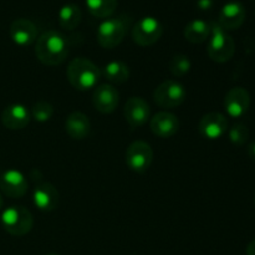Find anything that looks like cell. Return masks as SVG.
I'll use <instances>...</instances> for the list:
<instances>
[{
	"mask_svg": "<svg viewBox=\"0 0 255 255\" xmlns=\"http://www.w3.org/2000/svg\"><path fill=\"white\" fill-rule=\"evenodd\" d=\"M66 75L72 87L79 91H87L96 86L100 76H101V72H100L99 67L89 59L76 57L70 61Z\"/></svg>",
	"mask_w": 255,
	"mask_h": 255,
	"instance_id": "cell-2",
	"label": "cell"
},
{
	"mask_svg": "<svg viewBox=\"0 0 255 255\" xmlns=\"http://www.w3.org/2000/svg\"><path fill=\"white\" fill-rule=\"evenodd\" d=\"M152 132L159 138H169L174 136L179 129V120L178 117L171 112L162 111L154 115L151 119Z\"/></svg>",
	"mask_w": 255,
	"mask_h": 255,
	"instance_id": "cell-15",
	"label": "cell"
},
{
	"mask_svg": "<svg viewBox=\"0 0 255 255\" xmlns=\"http://www.w3.org/2000/svg\"><path fill=\"white\" fill-rule=\"evenodd\" d=\"M247 255H255V239L247 247Z\"/></svg>",
	"mask_w": 255,
	"mask_h": 255,
	"instance_id": "cell-29",
	"label": "cell"
},
{
	"mask_svg": "<svg viewBox=\"0 0 255 255\" xmlns=\"http://www.w3.org/2000/svg\"><path fill=\"white\" fill-rule=\"evenodd\" d=\"M52 115H54V107H52L50 102L41 100V101H37L32 106L31 116L35 121L46 122L51 119Z\"/></svg>",
	"mask_w": 255,
	"mask_h": 255,
	"instance_id": "cell-25",
	"label": "cell"
},
{
	"mask_svg": "<svg viewBox=\"0 0 255 255\" xmlns=\"http://www.w3.org/2000/svg\"><path fill=\"white\" fill-rule=\"evenodd\" d=\"M1 224L5 231L15 237H22L29 233L34 226L31 212L22 206H12L2 212Z\"/></svg>",
	"mask_w": 255,
	"mask_h": 255,
	"instance_id": "cell-5",
	"label": "cell"
},
{
	"mask_svg": "<svg viewBox=\"0 0 255 255\" xmlns=\"http://www.w3.org/2000/svg\"><path fill=\"white\" fill-rule=\"evenodd\" d=\"M2 206H4V199H2L1 193H0V209L2 208Z\"/></svg>",
	"mask_w": 255,
	"mask_h": 255,
	"instance_id": "cell-30",
	"label": "cell"
},
{
	"mask_svg": "<svg viewBox=\"0 0 255 255\" xmlns=\"http://www.w3.org/2000/svg\"><path fill=\"white\" fill-rule=\"evenodd\" d=\"M254 202H255V197H254Z\"/></svg>",
	"mask_w": 255,
	"mask_h": 255,
	"instance_id": "cell-32",
	"label": "cell"
},
{
	"mask_svg": "<svg viewBox=\"0 0 255 255\" xmlns=\"http://www.w3.org/2000/svg\"><path fill=\"white\" fill-rule=\"evenodd\" d=\"M131 20L126 16L106 19L99 25L96 31L97 42L104 49H114L122 42L128 31Z\"/></svg>",
	"mask_w": 255,
	"mask_h": 255,
	"instance_id": "cell-3",
	"label": "cell"
},
{
	"mask_svg": "<svg viewBox=\"0 0 255 255\" xmlns=\"http://www.w3.org/2000/svg\"><path fill=\"white\" fill-rule=\"evenodd\" d=\"M187 91L181 82L176 80H167L162 82L153 92V99L158 106L163 109H173L184 102Z\"/></svg>",
	"mask_w": 255,
	"mask_h": 255,
	"instance_id": "cell-6",
	"label": "cell"
},
{
	"mask_svg": "<svg viewBox=\"0 0 255 255\" xmlns=\"http://www.w3.org/2000/svg\"><path fill=\"white\" fill-rule=\"evenodd\" d=\"M126 164L136 173H144L153 161V149L147 142L136 141L126 151Z\"/></svg>",
	"mask_w": 255,
	"mask_h": 255,
	"instance_id": "cell-7",
	"label": "cell"
},
{
	"mask_svg": "<svg viewBox=\"0 0 255 255\" xmlns=\"http://www.w3.org/2000/svg\"><path fill=\"white\" fill-rule=\"evenodd\" d=\"M192 62L187 55L177 54L169 61V71L176 77H182L191 71Z\"/></svg>",
	"mask_w": 255,
	"mask_h": 255,
	"instance_id": "cell-24",
	"label": "cell"
},
{
	"mask_svg": "<svg viewBox=\"0 0 255 255\" xmlns=\"http://www.w3.org/2000/svg\"><path fill=\"white\" fill-rule=\"evenodd\" d=\"M207 52L208 56L218 64L229 61L236 52L233 37L227 34L226 30L219 26V24L211 25V39L208 41Z\"/></svg>",
	"mask_w": 255,
	"mask_h": 255,
	"instance_id": "cell-4",
	"label": "cell"
},
{
	"mask_svg": "<svg viewBox=\"0 0 255 255\" xmlns=\"http://www.w3.org/2000/svg\"><path fill=\"white\" fill-rule=\"evenodd\" d=\"M246 20V9L241 2H228L219 12L218 24L224 30H237Z\"/></svg>",
	"mask_w": 255,
	"mask_h": 255,
	"instance_id": "cell-16",
	"label": "cell"
},
{
	"mask_svg": "<svg viewBox=\"0 0 255 255\" xmlns=\"http://www.w3.org/2000/svg\"><path fill=\"white\" fill-rule=\"evenodd\" d=\"M229 141L236 146H242L248 141L249 129L243 124H234L232 128L228 131Z\"/></svg>",
	"mask_w": 255,
	"mask_h": 255,
	"instance_id": "cell-26",
	"label": "cell"
},
{
	"mask_svg": "<svg viewBox=\"0 0 255 255\" xmlns=\"http://www.w3.org/2000/svg\"><path fill=\"white\" fill-rule=\"evenodd\" d=\"M82 19L81 10L75 4H66L59 11V24L65 30H75Z\"/></svg>",
	"mask_w": 255,
	"mask_h": 255,
	"instance_id": "cell-21",
	"label": "cell"
},
{
	"mask_svg": "<svg viewBox=\"0 0 255 255\" xmlns=\"http://www.w3.org/2000/svg\"><path fill=\"white\" fill-rule=\"evenodd\" d=\"M35 54L37 60L47 66L62 64L69 55V42L59 31L50 30L36 40Z\"/></svg>",
	"mask_w": 255,
	"mask_h": 255,
	"instance_id": "cell-1",
	"label": "cell"
},
{
	"mask_svg": "<svg viewBox=\"0 0 255 255\" xmlns=\"http://www.w3.org/2000/svg\"><path fill=\"white\" fill-rule=\"evenodd\" d=\"M11 40L19 46H29L37 40V29L27 19H16L10 26Z\"/></svg>",
	"mask_w": 255,
	"mask_h": 255,
	"instance_id": "cell-18",
	"label": "cell"
},
{
	"mask_svg": "<svg viewBox=\"0 0 255 255\" xmlns=\"http://www.w3.org/2000/svg\"><path fill=\"white\" fill-rule=\"evenodd\" d=\"M247 153H248V156L251 157L252 159L255 161V142H252V143L249 144L248 148H247Z\"/></svg>",
	"mask_w": 255,
	"mask_h": 255,
	"instance_id": "cell-28",
	"label": "cell"
},
{
	"mask_svg": "<svg viewBox=\"0 0 255 255\" xmlns=\"http://www.w3.org/2000/svg\"><path fill=\"white\" fill-rule=\"evenodd\" d=\"M124 115L127 124L132 128H137V127L143 126L148 121L149 115H151V107H149L148 102L142 97H129L125 104Z\"/></svg>",
	"mask_w": 255,
	"mask_h": 255,
	"instance_id": "cell-10",
	"label": "cell"
},
{
	"mask_svg": "<svg viewBox=\"0 0 255 255\" xmlns=\"http://www.w3.org/2000/svg\"><path fill=\"white\" fill-rule=\"evenodd\" d=\"M163 35V26L156 17L147 16L139 20L132 29V39L139 46H151Z\"/></svg>",
	"mask_w": 255,
	"mask_h": 255,
	"instance_id": "cell-8",
	"label": "cell"
},
{
	"mask_svg": "<svg viewBox=\"0 0 255 255\" xmlns=\"http://www.w3.org/2000/svg\"><path fill=\"white\" fill-rule=\"evenodd\" d=\"M86 6L92 16L97 19H106L116 10L117 0H86Z\"/></svg>",
	"mask_w": 255,
	"mask_h": 255,
	"instance_id": "cell-23",
	"label": "cell"
},
{
	"mask_svg": "<svg viewBox=\"0 0 255 255\" xmlns=\"http://www.w3.org/2000/svg\"><path fill=\"white\" fill-rule=\"evenodd\" d=\"M45 255H59V254H55V253H49V254H45Z\"/></svg>",
	"mask_w": 255,
	"mask_h": 255,
	"instance_id": "cell-31",
	"label": "cell"
},
{
	"mask_svg": "<svg viewBox=\"0 0 255 255\" xmlns=\"http://www.w3.org/2000/svg\"><path fill=\"white\" fill-rule=\"evenodd\" d=\"M102 75L112 84H124L129 79V67L125 62L116 60L105 65Z\"/></svg>",
	"mask_w": 255,
	"mask_h": 255,
	"instance_id": "cell-22",
	"label": "cell"
},
{
	"mask_svg": "<svg viewBox=\"0 0 255 255\" xmlns=\"http://www.w3.org/2000/svg\"><path fill=\"white\" fill-rule=\"evenodd\" d=\"M198 131L204 138L219 139L228 131V120L221 112H208L199 121Z\"/></svg>",
	"mask_w": 255,
	"mask_h": 255,
	"instance_id": "cell-9",
	"label": "cell"
},
{
	"mask_svg": "<svg viewBox=\"0 0 255 255\" xmlns=\"http://www.w3.org/2000/svg\"><path fill=\"white\" fill-rule=\"evenodd\" d=\"M30 120H31V115L29 110L21 104L10 105L1 114L2 125L12 131L25 128L29 125Z\"/></svg>",
	"mask_w": 255,
	"mask_h": 255,
	"instance_id": "cell-17",
	"label": "cell"
},
{
	"mask_svg": "<svg viewBox=\"0 0 255 255\" xmlns=\"http://www.w3.org/2000/svg\"><path fill=\"white\" fill-rule=\"evenodd\" d=\"M211 36V25L204 20H193L184 27V37L192 44H202Z\"/></svg>",
	"mask_w": 255,
	"mask_h": 255,
	"instance_id": "cell-20",
	"label": "cell"
},
{
	"mask_svg": "<svg viewBox=\"0 0 255 255\" xmlns=\"http://www.w3.org/2000/svg\"><path fill=\"white\" fill-rule=\"evenodd\" d=\"M94 107L101 114H111L119 105V92L112 85H100L95 87L92 95Z\"/></svg>",
	"mask_w": 255,
	"mask_h": 255,
	"instance_id": "cell-14",
	"label": "cell"
},
{
	"mask_svg": "<svg viewBox=\"0 0 255 255\" xmlns=\"http://www.w3.org/2000/svg\"><path fill=\"white\" fill-rule=\"evenodd\" d=\"M212 5H213L212 0H199L198 1V6L202 10H209L212 7Z\"/></svg>",
	"mask_w": 255,
	"mask_h": 255,
	"instance_id": "cell-27",
	"label": "cell"
},
{
	"mask_svg": "<svg viewBox=\"0 0 255 255\" xmlns=\"http://www.w3.org/2000/svg\"><path fill=\"white\" fill-rule=\"evenodd\" d=\"M32 199L40 211L52 212L59 207L60 196L54 184L49 182H40L35 186Z\"/></svg>",
	"mask_w": 255,
	"mask_h": 255,
	"instance_id": "cell-13",
	"label": "cell"
},
{
	"mask_svg": "<svg viewBox=\"0 0 255 255\" xmlns=\"http://www.w3.org/2000/svg\"><path fill=\"white\" fill-rule=\"evenodd\" d=\"M0 222H1V219H0Z\"/></svg>",
	"mask_w": 255,
	"mask_h": 255,
	"instance_id": "cell-33",
	"label": "cell"
},
{
	"mask_svg": "<svg viewBox=\"0 0 255 255\" xmlns=\"http://www.w3.org/2000/svg\"><path fill=\"white\" fill-rule=\"evenodd\" d=\"M26 178L17 169H7L0 176V189L2 193L11 198H20L27 192Z\"/></svg>",
	"mask_w": 255,
	"mask_h": 255,
	"instance_id": "cell-12",
	"label": "cell"
},
{
	"mask_svg": "<svg viewBox=\"0 0 255 255\" xmlns=\"http://www.w3.org/2000/svg\"><path fill=\"white\" fill-rule=\"evenodd\" d=\"M65 129L72 139L80 141V139H84L89 136L91 124H90V120L86 115L80 111H74L66 117Z\"/></svg>",
	"mask_w": 255,
	"mask_h": 255,
	"instance_id": "cell-19",
	"label": "cell"
},
{
	"mask_svg": "<svg viewBox=\"0 0 255 255\" xmlns=\"http://www.w3.org/2000/svg\"><path fill=\"white\" fill-rule=\"evenodd\" d=\"M251 106V96L244 87L237 86L229 90L224 97V109L231 117H242Z\"/></svg>",
	"mask_w": 255,
	"mask_h": 255,
	"instance_id": "cell-11",
	"label": "cell"
}]
</instances>
